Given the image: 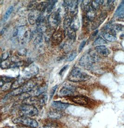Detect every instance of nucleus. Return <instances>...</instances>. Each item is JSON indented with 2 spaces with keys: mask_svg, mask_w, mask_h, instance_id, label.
Wrapping results in <instances>:
<instances>
[{
  "mask_svg": "<svg viewBox=\"0 0 124 128\" xmlns=\"http://www.w3.org/2000/svg\"><path fill=\"white\" fill-rule=\"evenodd\" d=\"M52 106L56 110L61 111L64 110L67 108L69 104L60 101H53L52 103Z\"/></svg>",
  "mask_w": 124,
  "mask_h": 128,
  "instance_id": "nucleus-14",
  "label": "nucleus"
},
{
  "mask_svg": "<svg viewBox=\"0 0 124 128\" xmlns=\"http://www.w3.org/2000/svg\"><path fill=\"white\" fill-rule=\"evenodd\" d=\"M76 31L73 30L71 28L67 29V36L69 38L70 40H73V41H75V38L76 37Z\"/></svg>",
  "mask_w": 124,
  "mask_h": 128,
  "instance_id": "nucleus-25",
  "label": "nucleus"
},
{
  "mask_svg": "<svg viewBox=\"0 0 124 128\" xmlns=\"http://www.w3.org/2000/svg\"><path fill=\"white\" fill-rule=\"evenodd\" d=\"M95 50L99 54L103 57H107L110 54L109 50L105 46H99L95 47Z\"/></svg>",
  "mask_w": 124,
  "mask_h": 128,
  "instance_id": "nucleus-15",
  "label": "nucleus"
},
{
  "mask_svg": "<svg viewBox=\"0 0 124 128\" xmlns=\"http://www.w3.org/2000/svg\"><path fill=\"white\" fill-rule=\"evenodd\" d=\"M78 0H69L68 5V10L70 13L73 16H76L78 12Z\"/></svg>",
  "mask_w": 124,
  "mask_h": 128,
  "instance_id": "nucleus-9",
  "label": "nucleus"
},
{
  "mask_svg": "<svg viewBox=\"0 0 124 128\" xmlns=\"http://www.w3.org/2000/svg\"><path fill=\"white\" fill-rule=\"evenodd\" d=\"M25 78H20L17 80H16L12 85L11 89H16L19 88L20 87L22 86L25 83Z\"/></svg>",
  "mask_w": 124,
  "mask_h": 128,
  "instance_id": "nucleus-19",
  "label": "nucleus"
},
{
  "mask_svg": "<svg viewBox=\"0 0 124 128\" xmlns=\"http://www.w3.org/2000/svg\"><path fill=\"white\" fill-rule=\"evenodd\" d=\"M14 79L13 78L10 77H1V80L3 81V82L5 83H9L11 82Z\"/></svg>",
  "mask_w": 124,
  "mask_h": 128,
  "instance_id": "nucleus-36",
  "label": "nucleus"
},
{
  "mask_svg": "<svg viewBox=\"0 0 124 128\" xmlns=\"http://www.w3.org/2000/svg\"><path fill=\"white\" fill-rule=\"evenodd\" d=\"M10 56V52H4L2 54V57H1V62L3 61L6 60H7V58L9 57Z\"/></svg>",
  "mask_w": 124,
  "mask_h": 128,
  "instance_id": "nucleus-41",
  "label": "nucleus"
},
{
  "mask_svg": "<svg viewBox=\"0 0 124 128\" xmlns=\"http://www.w3.org/2000/svg\"><path fill=\"white\" fill-rule=\"evenodd\" d=\"M68 67V65H66V66H64L61 69V70H60V72L59 74H60V75H62V74H63V73L67 69Z\"/></svg>",
  "mask_w": 124,
  "mask_h": 128,
  "instance_id": "nucleus-46",
  "label": "nucleus"
},
{
  "mask_svg": "<svg viewBox=\"0 0 124 128\" xmlns=\"http://www.w3.org/2000/svg\"><path fill=\"white\" fill-rule=\"evenodd\" d=\"M86 40H84V41H83V42L80 43V46H79V52H80L82 51L83 48H84V47L86 45Z\"/></svg>",
  "mask_w": 124,
  "mask_h": 128,
  "instance_id": "nucleus-44",
  "label": "nucleus"
},
{
  "mask_svg": "<svg viewBox=\"0 0 124 128\" xmlns=\"http://www.w3.org/2000/svg\"><path fill=\"white\" fill-rule=\"evenodd\" d=\"M80 27V22L78 17L77 16H73L70 25V28L75 31H77L79 29Z\"/></svg>",
  "mask_w": 124,
  "mask_h": 128,
  "instance_id": "nucleus-17",
  "label": "nucleus"
},
{
  "mask_svg": "<svg viewBox=\"0 0 124 128\" xmlns=\"http://www.w3.org/2000/svg\"><path fill=\"white\" fill-rule=\"evenodd\" d=\"M34 43L35 44H39L41 43L43 40L42 34L38 32L37 30L35 31L34 34L33 33V38Z\"/></svg>",
  "mask_w": 124,
  "mask_h": 128,
  "instance_id": "nucleus-16",
  "label": "nucleus"
},
{
  "mask_svg": "<svg viewBox=\"0 0 124 128\" xmlns=\"http://www.w3.org/2000/svg\"><path fill=\"white\" fill-rule=\"evenodd\" d=\"M13 10V6H10L8 8V9L7 10L6 13L4 14V16L3 17L4 21H6L7 20L9 19L11 14Z\"/></svg>",
  "mask_w": 124,
  "mask_h": 128,
  "instance_id": "nucleus-31",
  "label": "nucleus"
},
{
  "mask_svg": "<svg viewBox=\"0 0 124 128\" xmlns=\"http://www.w3.org/2000/svg\"><path fill=\"white\" fill-rule=\"evenodd\" d=\"M72 101L81 106H86L88 103V99L84 96H76L72 98Z\"/></svg>",
  "mask_w": 124,
  "mask_h": 128,
  "instance_id": "nucleus-11",
  "label": "nucleus"
},
{
  "mask_svg": "<svg viewBox=\"0 0 124 128\" xmlns=\"http://www.w3.org/2000/svg\"><path fill=\"white\" fill-rule=\"evenodd\" d=\"M61 17L60 14L57 12L51 14L48 17V22L49 25L52 29H55L61 22Z\"/></svg>",
  "mask_w": 124,
  "mask_h": 128,
  "instance_id": "nucleus-6",
  "label": "nucleus"
},
{
  "mask_svg": "<svg viewBox=\"0 0 124 128\" xmlns=\"http://www.w3.org/2000/svg\"><path fill=\"white\" fill-rule=\"evenodd\" d=\"M37 30L38 32H40L42 34L47 32V31L48 30V28H47V26L45 23V21L40 23L39 25H37Z\"/></svg>",
  "mask_w": 124,
  "mask_h": 128,
  "instance_id": "nucleus-23",
  "label": "nucleus"
},
{
  "mask_svg": "<svg viewBox=\"0 0 124 128\" xmlns=\"http://www.w3.org/2000/svg\"><path fill=\"white\" fill-rule=\"evenodd\" d=\"M91 76L79 68H74L70 72L68 80L73 82H80L88 80Z\"/></svg>",
  "mask_w": 124,
  "mask_h": 128,
  "instance_id": "nucleus-1",
  "label": "nucleus"
},
{
  "mask_svg": "<svg viewBox=\"0 0 124 128\" xmlns=\"http://www.w3.org/2000/svg\"><path fill=\"white\" fill-rule=\"evenodd\" d=\"M25 78H29L36 76L39 72V68L35 64H31L22 72Z\"/></svg>",
  "mask_w": 124,
  "mask_h": 128,
  "instance_id": "nucleus-7",
  "label": "nucleus"
},
{
  "mask_svg": "<svg viewBox=\"0 0 124 128\" xmlns=\"http://www.w3.org/2000/svg\"><path fill=\"white\" fill-rule=\"evenodd\" d=\"M33 38V33L29 30L26 31L24 34L21 38L23 42H29Z\"/></svg>",
  "mask_w": 124,
  "mask_h": 128,
  "instance_id": "nucleus-20",
  "label": "nucleus"
},
{
  "mask_svg": "<svg viewBox=\"0 0 124 128\" xmlns=\"http://www.w3.org/2000/svg\"><path fill=\"white\" fill-rule=\"evenodd\" d=\"M5 30V28H3V29L1 31V35H2V34H3V32H4Z\"/></svg>",
  "mask_w": 124,
  "mask_h": 128,
  "instance_id": "nucleus-48",
  "label": "nucleus"
},
{
  "mask_svg": "<svg viewBox=\"0 0 124 128\" xmlns=\"http://www.w3.org/2000/svg\"><path fill=\"white\" fill-rule=\"evenodd\" d=\"M111 34L112 35H117L120 33V36H124V26H122L121 25H115L112 26L111 29L110 30Z\"/></svg>",
  "mask_w": 124,
  "mask_h": 128,
  "instance_id": "nucleus-12",
  "label": "nucleus"
},
{
  "mask_svg": "<svg viewBox=\"0 0 124 128\" xmlns=\"http://www.w3.org/2000/svg\"><path fill=\"white\" fill-rule=\"evenodd\" d=\"M106 16H107V14L106 13H101L97 18V19L94 20L93 21L92 26V30H94L98 28L99 26H100V25L104 21V20L106 18Z\"/></svg>",
  "mask_w": 124,
  "mask_h": 128,
  "instance_id": "nucleus-10",
  "label": "nucleus"
},
{
  "mask_svg": "<svg viewBox=\"0 0 124 128\" xmlns=\"http://www.w3.org/2000/svg\"><path fill=\"white\" fill-rule=\"evenodd\" d=\"M48 2H42L38 5L37 7V10L40 12H44L45 10H47Z\"/></svg>",
  "mask_w": 124,
  "mask_h": 128,
  "instance_id": "nucleus-26",
  "label": "nucleus"
},
{
  "mask_svg": "<svg viewBox=\"0 0 124 128\" xmlns=\"http://www.w3.org/2000/svg\"><path fill=\"white\" fill-rule=\"evenodd\" d=\"M42 81V80L40 78H35L28 81L20 87L22 94L32 91L35 87L39 86L41 84Z\"/></svg>",
  "mask_w": 124,
  "mask_h": 128,
  "instance_id": "nucleus-4",
  "label": "nucleus"
},
{
  "mask_svg": "<svg viewBox=\"0 0 124 128\" xmlns=\"http://www.w3.org/2000/svg\"><path fill=\"white\" fill-rule=\"evenodd\" d=\"M75 87L72 86H67L62 87L59 92V95L61 96H69L72 95L75 91Z\"/></svg>",
  "mask_w": 124,
  "mask_h": 128,
  "instance_id": "nucleus-8",
  "label": "nucleus"
},
{
  "mask_svg": "<svg viewBox=\"0 0 124 128\" xmlns=\"http://www.w3.org/2000/svg\"><path fill=\"white\" fill-rule=\"evenodd\" d=\"M118 18L120 20H124V8L120 10L117 14Z\"/></svg>",
  "mask_w": 124,
  "mask_h": 128,
  "instance_id": "nucleus-39",
  "label": "nucleus"
},
{
  "mask_svg": "<svg viewBox=\"0 0 124 128\" xmlns=\"http://www.w3.org/2000/svg\"><path fill=\"white\" fill-rule=\"evenodd\" d=\"M11 60L12 62H13L15 63L19 62L20 61H21V58L18 56H17L16 55H14V56H12V58H11Z\"/></svg>",
  "mask_w": 124,
  "mask_h": 128,
  "instance_id": "nucleus-42",
  "label": "nucleus"
},
{
  "mask_svg": "<svg viewBox=\"0 0 124 128\" xmlns=\"http://www.w3.org/2000/svg\"><path fill=\"white\" fill-rule=\"evenodd\" d=\"M51 32L52 31L51 30H48H48H47V32H46V34L45 35V40L47 42H48L50 40L51 36L52 37V35L53 34H52Z\"/></svg>",
  "mask_w": 124,
  "mask_h": 128,
  "instance_id": "nucleus-38",
  "label": "nucleus"
},
{
  "mask_svg": "<svg viewBox=\"0 0 124 128\" xmlns=\"http://www.w3.org/2000/svg\"><path fill=\"white\" fill-rule=\"evenodd\" d=\"M20 112L23 116L28 117L37 115L38 110L35 106L27 104H23L20 107Z\"/></svg>",
  "mask_w": 124,
  "mask_h": 128,
  "instance_id": "nucleus-5",
  "label": "nucleus"
},
{
  "mask_svg": "<svg viewBox=\"0 0 124 128\" xmlns=\"http://www.w3.org/2000/svg\"><path fill=\"white\" fill-rule=\"evenodd\" d=\"M103 37L105 40L108 42H113L117 40V37L116 36L109 33H105L104 34Z\"/></svg>",
  "mask_w": 124,
  "mask_h": 128,
  "instance_id": "nucleus-27",
  "label": "nucleus"
},
{
  "mask_svg": "<svg viewBox=\"0 0 124 128\" xmlns=\"http://www.w3.org/2000/svg\"><path fill=\"white\" fill-rule=\"evenodd\" d=\"M77 55V53L76 52L73 51L68 56L67 59V60L69 61V62L73 61V60L76 57Z\"/></svg>",
  "mask_w": 124,
  "mask_h": 128,
  "instance_id": "nucleus-34",
  "label": "nucleus"
},
{
  "mask_svg": "<svg viewBox=\"0 0 124 128\" xmlns=\"http://www.w3.org/2000/svg\"><path fill=\"white\" fill-rule=\"evenodd\" d=\"M15 128H30V127H27V126H24V125H22V126H16Z\"/></svg>",
  "mask_w": 124,
  "mask_h": 128,
  "instance_id": "nucleus-47",
  "label": "nucleus"
},
{
  "mask_svg": "<svg viewBox=\"0 0 124 128\" xmlns=\"http://www.w3.org/2000/svg\"><path fill=\"white\" fill-rule=\"evenodd\" d=\"M57 0H49L48 2V6L47 8V11L48 13H50L52 10L53 9L54 7L55 4L57 3Z\"/></svg>",
  "mask_w": 124,
  "mask_h": 128,
  "instance_id": "nucleus-28",
  "label": "nucleus"
},
{
  "mask_svg": "<svg viewBox=\"0 0 124 128\" xmlns=\"http://www.w3.org/2000/svg\"><path fill=\"white\" fill-rule=\"evenodd\" d=\"M38 4L35 2H33L29 4L28 6L29 10H34L37 8Z\"/></svg>",
  "mask_w": 124,
  "mask_h": 128,
  "instance_id": "nucleus-37",
  "label": "nucleus"
},
{
  "mask_svg": "<svg viewBox=\"0 0 124 128\" xmlns=\"http://www.w3.org/2000/svg\"><path fill=\"white\" fill-rule=\"evenodd\" d=\"M106 43H107V42L105 41V40L102 38L101 37H99L96 40L95 42H94L93 45L99 46H102V45H104Z\"/></svg>",
  "mask_w": 124,
  "mask_h": 128,
  "instance_id": "nucleus-30",
  "label": "nucleus"
},
{
  "mask_svg": "<svg viewBox=\"0 0 124 128\" xmlns=\"http://www.w3.org/2000/svg\"><path fill=\"white\" fill-rule=\"evenodd\" d=\"M96 17V11L92 8V6H90V9L86 12V17L87 20L90 22H93Z\"/></svg>",
  "mask_w": 124,
  "mask_h": 128,
  "instance_id": "nucleus-18",
  "label": "nucleus"
},
{
  "mask_svg": "<svg viewBox=\"0 0 124 128\" xmlns=\"http://www.w3.org/2000/svg\"><path fill=\"white\" fill-rule=\"evenodd\" d=\"M18 54L20 55H21V56L25 55L26 54V50L25 49L22 48V49H20L18 51Z\"/></svg>",
  "mask_w": 124,
  "mask_h": 128,
  "instance_id": "nucleus-45",
  "label": "nucleus"
},
{
  "mask_svg": "<svg viewBox=\"0 0 124 128\" xmlns=\"http://www.w3.org/2000/svg\"><path fill=\"white\" fill-rule=\"evenodd\" d=\"M90 3V0H82V2L81 4V9L83 11H86L87 12L90 8V6H89Z\"/></svg>",
  "mask_w": 124,
  "mask_h": 128,
  "instance_id": "nucleus-29",
  "label": "nucleus"
},
{
  "mask_svg": "<svg viewBox=\"0 0 124 128\" xmlns=\"http://www.w3.org/2000/svg\"><path fill=\"white\" fill-rule=\"evenodd\" d=\"M13 122L16 124L24 125L30 128H35L38 127V122L34 120L28 116H22L13 119Z\"/></svg>",
  "mask_w": 124,
  "mask_h": 128,
  "instance_id": "nucleus-3",
  "label": "nucleus"
},
{
  "mask_svg": "<svg viewBox=\"0 0 124 128\" xmlns=\"http://www.w3.org/2000/svg\"><path fill=\"white\" fill-rule=\"evenodd\" d=\"M52 128L50 127H49V126H44V127H42V128Z\"/></svg>",
  "mask_w": 124,
  "mask_h": 128,
  "instance_id": "nucleus-49",
  "label": "nucleus"
},
{
  "mask_svg": "<svg viewBox=\"0 0 124 128\" xmlns=\"http://www.w3.org/2000/svg\"><path fill=\"white\" fill-rule=\"evenodd\" d=\"M24 64V61H21L17 62V63H15L14 64H12L11 65L10 67L12 68H15V67H19L23 66Z\"/></svg>",
  "mask_w": 124,
  "mask_h": 128,
  "instance_id": "nucleus-40",
  "label": "nucleus"
},
{
  "mask_svg": "<svg viewBox=\"0 0 124 128\" xmlns=\"http://www.w3.org/2000/svg\"><path fill=\"white\" fill-rule=\"evenodd\" d=\"M57 88L58 86L56 85V86H54L53 87V88L52 89L51 92H50V99L53 98V96H54V93H55L56 90H57Z\"/></svg>",
  "mask_w": 124,
  "mask_h": 128,
  "instance_id": "nucleus-43",
  "label": "nucleus"
},
{
  "mask_svg": "<svg viewBox=\"0 0 124 128\" xmlns=\"http://www.w3.org/2000/svg\"><path fill=\"white\" fill-rule=\"evenodd\" d=\"M99 57L95 52H90L83 55L80 58L79 64L80 66L85 67H90L93 63L99 61Z\"/></svg>",
  "mask_w": 124,
  "mask_h": 128,
  "instance_id": "nucleus-2",
  "label": "nucleus"
},
{
  "mask_svg": "<svg viewBox=\"0 0 124 128\" xmlns=\"http://www.w3.org/2000/svg\"><path fill=\"white\" fill-rule=\"evenodd\" d=\"M73 18L70 16H67L63 22V28L65 29H67L69 28V27L70 26L72 22Z\"/></svg>",
  "mask_w": 124,
  "mask_h": 128,
  "instance_id": "nucleus-24",
  "label": "nucleus"
},
{
  "mask_svg": "<svg viewBox=\"0 0 124 128\" xmlns=\"http://www.w3.org/2000/svg\"><path fill=\"white\" fill-rule=\"evenodd\" d=\"M10 66H11L10 62L9 61V60H8L2 62L1 64V67L3 69H7L9 68Z\"/></svg>",
  "mask_w": 124,
  "mask_h": 128,
  "instance_id": "nucleus-32",
  "label": "nucleus"
},
{
  "mask_svg": "<svg viewBox=\"0 0 124 128\" xmlns=\"http://www.w3.org/2000/svg\"><path fill=\"white\" fill-rule=\"evenodd\" d=\"M48 116L52 118H60L62 116V114L60 111L56 110L49 112L48 113Z\"/></svg>",
  "mask_w": 124,
  "mask_h": 128,
  "instance_id": "nucleus-21",
  "label": "nucleus"
},
{
  "mask_svg": "<svg viewBox=\"0 0 124 128\" xmlns=\"http://www.w3.org/2000/svg\"><path fill=\"white\" fill-rule=\"evenodd\" d=\"M12 84L11 82L4 84L3 86L1 87V90L3 91H6L7 90H9L10 88H11Z\"/></svg>",
  "mask_w": 124,
  "mask_h": 128,
  "instance_id": "nucleus-33",
  "label": "nucleus"
},
{
  "mask_svg": "<svg viewBox=\"0 0 124 128\" xmlns=\"http://www.w3.org/2000/svg\"><path fill=\"white\" fill-rule=\"evenodd\" d=\"M40 14L37 16V14H36L35 13H31L29 16V22L31 24L33 25L36 22V20L38 18Z\"/></svg>",
  "mask_w": 124,
  "mask_h": 128,
  "instance_id": "nucleus-22",
  "label": "nucleus"
},
{
  "mask_svg": "<svg viewBox=\"0 0 124 128\" xmlns=\"http://www.w3.org/2000/svg\"><path fill=\"white\" fill-rule=\"evenodd\" d=\"M63 39V34L62 32L57 30L56 31L53 33V34L52 37V42L55 44L58 45L61 43Z\"/></svg>",
  "mask_w": 124,
  "mask_h": 128,
  "instance_id": "nucleus-13",
  "label": "nucleus"
},
{
  "mask_svg": "<svg viewBox=\"0 0 124 128\" xmlns=\"http://www.w3.org/2000/svg\"><path fill=\"white\" fill-rule=\"evenodd\" d=\"M92 7L95 10H98L99 8V0H93L92 2Z\"/></svg>",
  "mask_w": 124,
  "mask_h": 128,
  "instance_id": "nucleus-35",
  "label": "nucleus"
}]
</instances>
